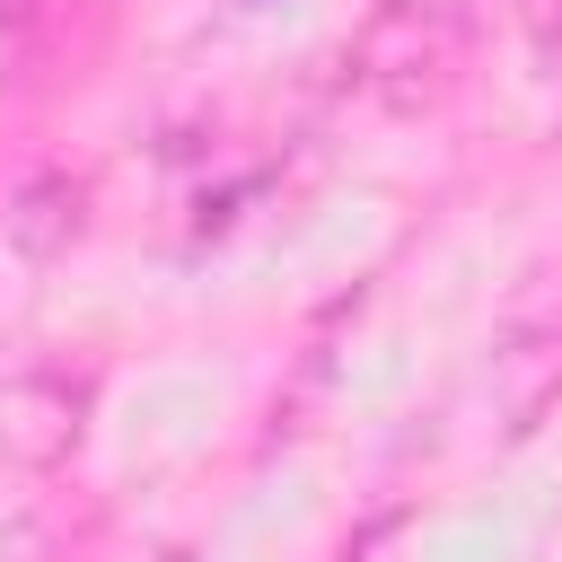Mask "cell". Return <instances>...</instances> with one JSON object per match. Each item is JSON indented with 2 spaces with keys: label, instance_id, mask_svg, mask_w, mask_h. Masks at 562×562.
<instances>
[{
  "label": "cell",
  "instance_id": "cell-2",
  "mask_svg": "<svg viewBox=\"0 0 562 562\" xmlns=\"http://www.w3.org/2000/svg\"><path fill=\"white\" fill-rule=\"evenodd\" d=\"M483 386H492V422L501 439H527L553 395H562V263H527L492 316V360H483Z\"/></svg>",
  "mask_w": 562,
  "mask_h": 562
},
{
  "label": "cell",
  "instance_id": "cell-4",
  "mask_svg": "<svg viewBox=\"0 0 562 562\" xmlns=\"http://www.w3.org/2000/svg\"><path fill=\"white\" fill-rule=\"evenodd\" d=\"M79 228H88V184H79L70 167H35V176H18L9 202H0V237H9L26 263L70 255Z\"/></svg>",
  "mask_w": 562,
  "mask_h": 562
},
{
  "label": "cell",
  "instance_id": "cell-6",
  "mask_svg": "<svg viewBox=\"0 0 562 562\" xmlns=\"http://www.w3.org/2000/svg\"><path fill=\"white\" fill-rule=\"evenodd\" d=\"M35 18H44V0H0V26H9V35H18V26H35Z\"/></svg>",
  "mask_w": 562,
  "mask_h": 562
},
{
  "label": "cell",
  "instance_id": "cell-1",
  "mask_svg": "<svg viewBox=\"0 0 562 562\" xmlns=\"http://www.w3.org/2000/svg\"><path fill=\"white\" fill-rule=\"evenodd\" d=\"M474 35H483L474 0H378L360 18V35H351V88L395 105V114L439 105L465 79Z\"/></svg>",
  "mask_w": 562,
  "mask_h": 562
},
{
  "label": "cell",
  "instance_id": "cell-5",
  "mask_svg": "<svg viewBox=\"0 0 562 562\" xmlns=\"http://www.w3.org/2000/svg\"><path fill=\"white\" fill-rule=\"evenodd\" d=\"M518 18H527L536 44H562V0H518Z\"/></svg>",
  "mask_w": 562,
  "mask_h": 562
},
{
  "label": "cell",
  "instance_id": "cell-3",
  "mask_svg": "<svg viewBox=\"0 0 562 562\" xmlns=\"http://www.w3.org/2000/svg\"><path fill=\"white\" fill-rule=\"evenodd\" d=\"M79 430H88V378H70V369H18V378H0V457L9 465H26V474H53L70 448H79Z\"/></svg>",
  "mask_w": 562,
  "mask_h": 562
}]
</instances>
